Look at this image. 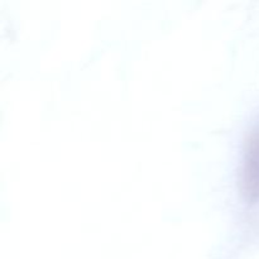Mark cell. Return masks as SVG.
I'll return each instance as SVG.
<instances>
[{
	"instance_id": "obj_1",
	"label": "cell",
	"mask_w": 259,
	"mask_h": 259,
	"mask_svg": "<svg viewBox=\"0 0 259 259\" xmlns=\"http://www.w3.org/2000/svg\"><path fill=\"white\" fill-rule=\"evenodd\" d=\"M242 191L249 202L259 200V128L250 133L245 144L242 168Z\"/></svg>"
}]
</instances>
